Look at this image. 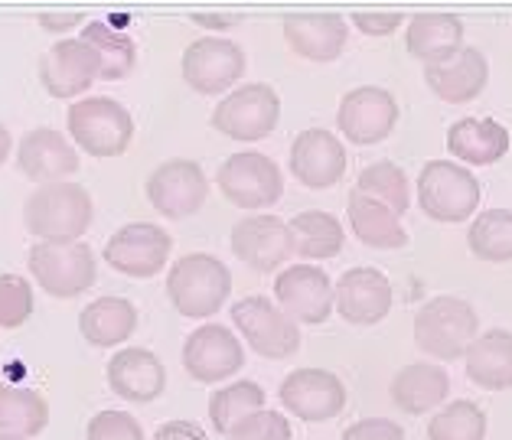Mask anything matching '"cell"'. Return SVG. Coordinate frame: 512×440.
<instances>
[{"label": "cell", "mask_w": 512, "mask_h": 440, "mask_svg": "<svg viewBox=\"0 0 512 440\" xmlns=\"http://www.w3.org/2000/svg\"><path fill=\"white\" fill-rule=\"evenodd\" d=\"M82 160L76 144L56 128H33L17 144V170L36 186L66 183L72 173H79Z\"/></svg>", "instance_id": "obj_20"}, {"label": "cell", "mask_w": 512, "mask_h": 440, "mask_svg": "<svg viewBox=\"0 0 512 440\" xmlns=\"http://www.w3.org/2000/svg\"><path fill=\"white\" fill-rule=\"evenodd\" d=\"M340 440H408L405 427L389 418H362L349 424Z\"/></svg>", "instance_id": "obj_42"}, {"label": "cell", "mask_w": 512, "mask_h": 440, "mask_svg": "<svg viewBox=\"0 0 512 440\" xmlns=\"http://www.w3.org/2000/svg\"><path fill=\"white\" fill-rule=\"evenodd\" d=\"M356 193L376 199L385 209H392L398 219L405 216L408 206H411V183H408V173L398 167L392 160H376L369 163L366 170L356 176Z\"/></svg>", "instance_id": "obj_36"}, {"label": "cell", "mask_w": 512, "mask_h": 440, "mask_svg": "<svg viewBox=\"0 0 512 440\" xmlns=\"http://www.w3.org/2000/svg\"><path fill=\"white\" fill-rule=\"evenodd\" d=\"M82 43H89L98 56V79L121 82L137 66V43L128 33L111 27L108 20H89L79 33Z\"/></svg>", "instance_id": "obj_33"}, {"label": "cell", "mask_w": 512, "mask_h": 440, "mask_svg": "<svg viewBox=\"0 0 512 440\" xmlns=\"http://www.w3.org/2000/svg\"><path fill=\"white\" fill-rule=\"evenodd\" d=\"M424 82L447 105H467L480 98L490 82V59L477 46H464L441 66H424Z\"/></svg>", "instance_id": "obj_24"}, {"label": "cell", "mask_w": 512, "mask_h": 440, "mask_svg": "<svg viewBox=\"0 0 512 440\" xmlns=\"http://www.w3.org/2000/svg\"><path fill=\"white\" fill-rule=\"evenodd\" d=\"M190 20L203 30H232L245 20V14H190Z\"/></svg>", "instance_id": "obj_45"}, {"label": "cell", "mask_w": 512, "mask_h": 440, "mask_svg": "<svg viewBox=\"0 0 512 440\" xmlns=\"http://www.w3.org/2000/svg\"><path fill=\"white\" fill-rule=\"evenodd\" d=\"M346 219L349 229L359 238L362 245L379 248V251H398L408 245V232L402 219L392 209H385L376 199L362 196L356 190H349L346 196Z\"/></svg>", "instance_id": "obj_30"}, {"label": "cell", "mask_w": 512, "mask_h": 440, "mask_svg": "<svg viewBox=\"0 0 512 440\" xmlns=\"http://www.w3.org/2000/svg\"><path fill=\"white\" fill-rule=\"evenodd\" d=\"M281 30L287 49L307 62H336L349 43V23L340 14H287Z\"/></svg>", "instance_id": "obj_23"}, {"label": "cell", "mask_w": 512, "mask_h": 440, "mask_svg": "<svg viewBox=\"0 0 512 440\" xmlns=\"http://www.w3.org/2000/svg\"><path fill=\"white\" fill-rule=\"evenodd\" d=\"M398 124V102L389 88L382 85H359L349 88L336 108V131L349 144L372 147L382 144Z\"/></svg>", "instance_id": "obj_14"}, {"label": "cell", "mask_w": 512, "mask_h": 440, "mask_svg": "<svg viewBox=\"0 0 512 440\" xmlns=\"http://www.w3.org/2000/svg\"><path fill=\"white\" fill-rule=\"evenodd\" d=\"M395 291L392 281L379 268L359 264L349 268L336 281V313L349 326H376L392 313Z\"/></svg>", "instance_id": "obj_19"}, {"label": "cell", "mask_w": 512, "mask_h": 440, "mask_svg": "<svg viewBox=\"0 0 512 440\" xmlns=\"http://www.w3.org/2000/svg\"><path fill=\"white\" fill-rule=\"evenodd\" d=\"M509 147L512 137L496 118H460L447 128V150L460 160V167H493L509 154Z\"/></svg>", "instance_id": "obj_26"}, {"label": "cell", "mask_w": 512, "mask_h": 440, "mask_svg": "<svg viewBox=\"0 0 512 440\" xmlns=\"http://www.w3.org/2000/svg\"><path fill=\"white\" fill-rule=\"evenodd\" d=\"M10 150H14V137H10L7 124H0V167L10 160Z\"/></svg>", "instance_id": "obj_46"}, {"label": "cell", "mask_w": 512, "mask_h": 440, "mask_svg": "<svg viewBox=\"0 0 512 440\" xmlns=\"http://www.w3.org/2000/svg\"><path fill=\"white\" fill-rule=\"evenodd\" d=\"M467 379L486 392H509L512 388V333L509 330H486L470 343L467 356Z\"/></svg>", "instance_id": "obj_29"}, {"label": "cell", "mask_w": 512, "mask_h": 440, "mask_svg": "<svg viewBox=\"0 0 512 440\" xmlns=\"http://www.w3.org/2000/svg\"><path fill=\"white\" fill-rule=\"evenodd\" d=\"M486 427L490 421L477 401L457 398L434 411V418L428 421V440H486Z\"/></svg>", "instance_id": "obj_37"}, {"label": "cell", "mask_w": 512, "mask_h": 440, "mask_svg": "<svg viewBox=\"0 0 512 440\" xmlns=\"http://www.w3.org/2000/svg\"><path fill=\"white\" fill-rule=\"evenodd\" d=\"M33 307V284L23 274H0V330H20Z\"/></svg>", "instance_id": "obj_38"}, {"label": "cell", "mask_w": 512, "mask_h": 440, "mask_svg": "<svg viewBox=\"0 0 512 440\" xmlns=\"http://www.w3.org/2000/svg\"><path fill=\"white\" fill-rule=\"evenodd\" d=\"M66 131L69 141L79 150H85L95 160L121 157L134 141V118L118 98L92 95L79 98L66 111Z\"/></svg>", "instance_id": "obj_4"}, {"label": "cell", "mask_w": 512, "mask_h": 440, "mask_svg": "<svg viewBox=\"0 0 512 440\" xmlns=\"http://www.w3.org/2000/svg\"><path fill=\"white\" fill-rule=\"evenodd\" d=\"M49 424V401L27 385L0 382V437L33 440Z\"/></svg>", "instance_id": "obj_31"}, {"label": "cell", "mask_w": 512, "mask_h": 440, "mask_svg": "<svg viewBox=\"0 0 512 440\" xmlns=\"http://www.w3.org/2000/svg\"><path fill=\"white\" fill-rule=\"evenodd\" d=\"M467 248L486 264L512 261V209H486L467 229Z\"/></svg>", "instance_id": "obj_35"}, {"label": "cell", "mask_w": 512, "mask_h": 440, "mask_svg": "<svg viewBox=\"0 0 512 440\" xmlns=\"http://www.w3.org/2000/svg\"><path fill=\"white\" fill-rule=\"evenodd\" d=\"M154 440H209V434L193 421H167L157 427Z\"/></svg>", "instance_id": "obj_43"}, {"label": "cell", "mask_w": 512, "mask_h": 440, "mask_svg": "<svg viewBox=\"0 0 512 440\" xmlns=\"http://www.w3.org/2000/svg\"><path fill=\"white\" fill-rule=\"evenodd\" d=\"M291 421L278 411H255L252 418H245L242 424H235L226 434V440H291Z\"/></svg>", "instance_id": "obj_40"}, {"label": "cell", "mask_w": 512, "mask_h": 440, "mask_svg": "<svg viewBox=\"0 0 512 440\" xmlns=\"http://www.w3.org/2000/svg\"><path fill=\"white\" fill-rule=\"evenodd\" d=\"M212 128L232 141L255 144L274 134L281 121V95L268 82H245L212 108Z\"/></svg>", "instance_id": "obj_7"}, {"label": "cell", "mask_w": 512, "mask_h": 440, "mask_svg": "<svg viewBox=\"0 0 512 440\" xmlns=\"http://www.w3.org/2000/svg\"><path fill=\"white\" fill-rule=\"evenodd\" d=\"M353 27L362 36H392L395 30L405 27V14L402 10H356L353 14Z\"/></svg>", "instance_id": "obj_41"}, {"label": "cell", "mask_w": 512, "mask_h": 440, "mask_svg": "<svg viewBox=\"0 0 512 440\" xmlns=\"http://www.w3.org/2000/svg\"><path fill=\"white\" fill-rule=\"evenodd\" d=\"M278 307L297 326H320L336 310V284L317 264H287L274 278Z\"/></svg>", "instance_id": "obj_15"}, {"label": "cell", "mask_w": 512, "mask_h": 440, "mask_svg": "<svg viewBox=\"0 0 512 440\" xmlns=\"http://www.w3.org/2000/svg\"><path fill=\"white\" fill-rule=\"evenodd\" d=\"M477 336L480 317L464 297L437 294L424 300L415 313V346L437 362H454L467 356V349Z\"/></svg>", "instance_id": "obj_3"}, {"label": "cell", "mask_w": 512, "mask_h": 440, "mask_svg": "<svg viewBox=\"0 0 512 440\" xmlns=\"http://www.w3.org/2000/svg\"><path fill=\"white\" fill-rule=\"evenodd\" d=\"M245 49L229 36H199L183 49L180 75L199 95H229L245 75Z\"/></svg>", "instance_id": "obj_10"}, {"label": "cell", "mask_w": 512, "mask_h": 440, "mask_svg": "<svg viewBox=\"0 0 512 440\" xmlns=\"http://www.w3.org/2000/svg\"><path fill=\"white\" fill-rule=\"evenodd\" d=\"M415 186L421 212L434 222L457 225L480 209V180L457 160H428Z\"/></svg>", "instance_id": "obj_6"}, {"label": "cell", "mask_w": 512, "mask_h": 440, "mask_svg": "<svg viewBox=\"0 0 512 440\" xmlns=\"http://www.w3.org/2000/svg\"><path fill=\"white\" fill-rule=\"evenodd\" d=\"M108 388L131 405H151L167 392V369L157 352L141 346H124L105 366Z\"/></svg>", "instance_id": "obj_21"}, {"label": "cell", "mask_w": 512, "mask_h": 440, "mask_svg": "<svg viewBox=\"0 0 512 440\" xmlns=\"http://www.w3.org/2000/svg\"><path fill=\"white\" fill-rule=\"evenodd\" d=\"M0 440H17V437H0Z\"/></svg>", "instance_id": "obj_47"}, {"label": "cell", "mask_w": 512, "mask_h": 440, "mask_svg": "<svg viewBox=\"0 0 512 440\" xmlns=\"http://www.w3.org/2000/svg\"><path fill=\"white\" fill-rule=\"evenodd\" d=\"M95 222V199L79 183L36 186L23 203V225L40 242H82Z\"/></svg>", "instance_id": "obj_1"}, {"label": "cell", "mask_w": 512, "mask_h": 440, "mask_svg": "<svg viewBox=\"0 0 512 440\" xmlns=\"http://www.w3.org/2000/svg\"><path fill=\"white\" fill-rule=\"evenodd\" d=\"M232 323L252 352L265 359H291L301 349V326L278 307V300L248 294L232 304Z\"/></svg>", "instance_id": "obj_9"}, {"label": "cell", "mask_w": 512, "mask_h": 440, "mask_svg": "<svg viewBox=\"0 0 512 440\" xmlns=\"http://www.w3.org/2000/svg\"><path fill=\"white\" fill-rule=\"evenodd\" d=\"M287 163H291L294 180L307 190H330L346 176L349 157L336 134L327 128H307L291 141Z\"/></svg>", "instance_id": "obj_18"}, {"label": "cell", "mask_w": 512, "mask_h": 440, "mask_svg": "<svg viewBox=\"0 0 512 440\" xmlns=\"http://www.w3.org/2000/svg\"><path fill=\"white\" fill-rule=\"evenodd\" d=\"M389 395L398 411L415 414V418L418 414H431L451 395V375L441 366H434V362H411V366L392 375Z\"/></svg>", "instance_id": "obj_27"}, {"label": "cell", "mask_w": 512, "mask_h": 440, "mask_svg": "<svg viewBox=\"0 0 512 440\" xmlns=\"http://www.w3.org/2000/svg\"><path fill=\"white\" fill-rule=\"evenodd\" d=\"M170 255H173V238L157 222L121 225L102 248L105 264H111L118 274H128L134 281L157 278L170 264Z\"/></svg>", "instance_id": "obj_11"}, {"label": "cell", "mask_w": 512, "mask_h": 440, "mask_svg": "<svg viewBox=\"0 0 512 440\" xmlns=\"http://www.w3.org/2000/svg\"><path fill=\"white\" fill-rule=\"evenodd\" d=\"M40 20V27L46 33H66L72 27H82L85 23V14H79V10H72V14H40L36 17Z\"/></svg>", "instance_id": "obj_44"}, {"label": "cell", "mask_w": 512, "mask_h": 440, "mask_svg": "<svg viewBox=\"0 0 512 440\" xmlns=\"http://www.w3.org/2000/svg\"><path fill=\"white\" fill-rule=\"evenodd\" d=\"M287 229H291V238H294V255L304 261L336 258L346 245V232L340 219L323 209L297 212V216H291V222H287Z\"/></svg>", "instance_id": "obj_32"}, {"label": "cell", "mask_w": 512, "mask_h": 440, "mask_svg": "<svg viewBox=\"0 0 512 440\" xmlns=\"http://www.w3.org/2000/svg\"><path fill=\"white\" fill-rule=\"evenodd\" d=\"M85 440H147L141 421L128 411L105 408L85 427Z\"/></svg>", "instance_id": "obj_39"}, {"label": "cell", "mask_w": 512, "mask_h": 440, "mask_svg": "<svg viewBox=\"0 0 512 440\" xmlns=\"http://www.w3.org/2000/svg\"><path fill=\"white\" fill-rule=\"evenodd\" d=\"M183 369L199 385H219L245 369V346L229 326L222 323H199L183 339Z\"/></svg>", "instance_id": "obj_13"}, {"label": "cell", "mask_w": 512, "mask_h": 440, "mask_svg": "<svg viewBox=\"0 0 512 440\" xmlns=\"http://www.w3.org/2000/svg\"><path fill=\"white\" fill-rule=\"evenodd\" d=\"M278 398L294 418L320 424L346 408V385L330 369H294L278 385Z\"/></svg>", "instance_id": "obj_17"}, {"label": "cell", "mask_w": 512, "mask_h": 440, "mask_svg": "<svg viewBox=\"0 0 512 440\" xmlns=\"http://www.w3.org/2000/svg\"><path fill=\"white\" fill-rule=\"evenodd\" d=\"M265 388L252 379H242V382H232L226 388H216L209 395V421H212V431L226 437L235 424H242L245 418H252L255 411H265Z\"/></svg>", "instance_id": "obj_34"}, {"label": "cell", "mask_w": 512, "mask_h": 440, "mask_svg": "<svg viewBox=\"0 0 512 440\" xmlns=\"http://www.w3.org/2000/svg\"><path fill=\"white\" fill-rule=\"evenodd\" d=\"M232 255L258 274H274L294 255V238L287 222L271 212H255L232 225Z\"/></svg>", "instance_id": "obj_16"}, {"label": "cell", "mask_w": 512, "mask_h": 440, "mask_svg": "<svg viewBox=\"0 0 512 440\" xmlns=\"http://www.w3.org/2000/svg\"><path fill=\"white\" fill-rule=\"evenodd\" d=\"M144 193H147V203L154 206V212L177 222V219L196 216V212L206 206L209 180H206V170L199 167L196 160L173 157L151 170V176H147V183H144Z\"/></svg>", "instance_id": "obj_12"}, {"label": "cell", "mask_w": 512, "mask_h": 440, "mask_svg": "<svg viewBox=\"0 0 512 440\" xmlns=\"http://www.w3.org/2000/svg\"><path fill=\"white\" fill-rule=\"evenodd\" d=\"M405 49L424 66H441L464 49V20L447 10L415 14L405 30Z\"/></svg>", "instance_id": "obj_25"}, {"label": "cell", "mask_w": 512, "mask_h": 440, "mask_svg": "<svg viewBox=\"0 0 512 440\" xmlns=\"http://www.w3.org/2000/svg\"><path fill=\"white\" fill-rule=\"evenodd\" d=\"M216 186L226 196V203L245 212H261L278 206L284 196V173L278 160L258 150H239L219 163L216 170Z\"/></svg>", "instance_id": "obj_8"}, {"label": "cell", "mask_w": 512, "mask_h": 440, "mask_svg": "<svg viewBox=\"0 0 512 440\" xmlns=\"http://www.w3.org/2000/svg\"><path fill=\"white\" fill-rule=\"evenodd\" d=\"M232 294V271L209 251H190L170 264L167 300L186 320H206L226 307Z\"/></svg>", "instance_id": "obj_2"}, {"label": "cell", "mask_w": 512, "mask_h": 440, "mask_svg": "<svg viewBox=\"0 0 512 440\" xmlns=\"http://www.w3.org/2000/svg\"><path fill=\"white\" fill-rule=\"evenodd\" d=\"M98 79V56L89 43L59 40L40 59V82L53 98H76Z\"/></svg>", "instance_id": "obj_22"}, {"label": "cell", "mask_w": 512, "mask_h": 440, "mask_svg": "<svg viewBox=\"0 0 512 440\" xmlns=\"http://www.w3.org/2000/svg\"><path fill=\"white\" fill-rule=\"evenodd\" d=\"M27 268L43 294L56 300L82 297L98 281V261L89 242H36L27 255Z\"/></svg>", "instance_id": "obj_5"}, {"label": "cell", "mask_w": 512, "mask_h": 440, "mask_svg": "<svg viewBox=\"0 0 512 440\" xmlns=\"http://www.w3.org/2000/svg\"><path fill=\"white\" fill-rule=\"evenodd\" d=\"M137 330V307L128 297H95L79 313V333L95 349H115Z\"/></svg>", "instance_id": "obj_28"}]
</instances>
